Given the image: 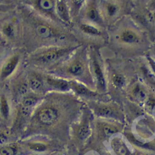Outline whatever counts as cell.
I'll use <instances>...</instances> for the list:
<instances>
[{"label":"cell","mask_w":155,"mask_h":155,"mask_svg":"<svg viewBox=\"0 0 155 155\" xmlns=\"http://www.w3.org/2000/svg\"><path fill=\"white\" fill-rule=\"evenodd\" d=\"M149 61L150 66H151V67L153 68V70L155 72V62L153 61V60L151 58H149Z\"/></svg>","instance_id":"30"},{"label":"cell","mask_w":155,"mask_h":155,"mask_svg":"<svg viewBox=\"0 0 155 155\" xmlns=\"http://www.w3.org/2000/svg\"><path fill=\"white\" fill-rule=\"evenodd\" d=\"M98 8L102 19L106 20H113L118 16L120 10L119 4L112 2H105L104 3H102L101 7H98Z\"/></svg>","instance_id":"8"},{"label":"cell","mask_w":155,"mask_h":155,"mask_svg":"<svg viewBox=\"0 0 155 155\" xmlns=\"http://www.w3.org/2000/svg\"><path fill=\"white\" fill-rule=\"evenodd\" d=\"M149 7L150 9L153 11H155V1L150 2L149 4Z\"/></svg>","instance_id":"31"},{"label":"cell","mask_w":155,"mask_h":155,"mask_svg":"<svg viewBox=\"0 0 155 155\" xmlns=\"http://www.w3.org/2000/svg\"><path fill=\"white\" fill-rule=\"evenodd\" d=\"M94 113L101 117L109 119H120L121 113L119 108L112 104H97L91 106Z\"/></svg>","instance_id":"5"},{"label":"cell","mask_w":155,"mask_h":155,"mask_svg":"<svg viewBox=\"0 0 155 155\" xmlns=\"http://www.w3.org/2000/svg\"><path fill=\"white\" fill-rule=\"evenodd\" d=\"M104 155H111L110 154H104Z\"/></svg>","instance_id":"32"},{"label":"cell","mask_w":155,"mask_h":155,"mask_svg":"<svg viewBox=\"0 0 155 155\" xmlns=\"http://www.w3.org/2000/svg\"><path fill=\"white\" fill-rule=\"evenodd\" d=\"M0 112L5 118H7L9 114V107L6 97L3 95L0 98Z\"/></svg>","instance_id":"20"},{"label":"cell","mask_w":155,"mask_h":155,"mask_svg":"<svg viewBox=\"0 0 155 155\" xmlns=\"http://www.w3.org/2000/svg\"><path fill=\"white\" fill-rule=\"evenodd\" d=\"M46 82L50 86L54 88L61 90V91H67L70 89V81L62 79H54L52 78H47Z\"/></svg>","instance_id":"17"},{"label":"cell","mask_w":155,"mask_h":155,"mask_svg":"<svg viewBox=\"0 0 155 155\" xmlns=\"http://www.w3.org/2000/svg\"><path fill=\"white\" fill-rule=\"evenodd\" d=\"M98 136L103 139H108L119 132V127L115 123L106 121H99L96 124Z\"/></svg>","instance_id":"9"},{"label":"cell","mask_w":155,"mask_h":155,"mask_svg":"<svg viewBox=\"0 0 155 155\" xmlns=\"http://www.w3.org/2000/svg\"><path fill=\"white\" fill-rule=\"evenodd\" d=\"M37 6L39 8L46 13H53L56 4L54 1L51 0H40L37 2Z\"/></svg>","instance_id":"18"},{"label":"cell","mask_w":155,"mask_h":155,"mask_svg":"<svg viewBox=\"0 0 155 155\" xmlns=\"http://www.w3.org/2000/svg\"><path fill=\"white\" fill-rule=\"evenodd\" d=\"M112 41L119 48L128 50H140L146 44V38L140 29L131 24L123 25L113 33Z\"/></svg>","instance_id":"1"},{"label":"cell","mask_w":155,"mask_h":155,"mask_svg":"<svg viewBox=\"0 0 155 155\" xmlns=\"http://www.w3.org/2000/svg\"><path fill=\"white\" fill-rule=\"evenodd\" d=\"M55 10L59 18L65 23H70V15L66 3L63 1H58L56 3Z\"/></svg>","instance_id":"14"},{"label":"cell","mask_w":155,"mask_h":155,"mask_svg":"<svg viewBox=\"0 0 155 155\" xmlns=\"http://www.w3.org/2000/svg\"><path fill=\"white\" fill-rule=\"evenodd\" d=\"M70 87L74 91L80 96H83L86 97H92L96 95V93L90 90L87 86L83 84L77 82L75 81H70Z\"/></svg>","instance_id":"12"},{"label":"cell","mask_w":155,"mask_h":155,"mask_svg":"<svg viewBox=\"0 0 155 155\" xmlns=\"http://www.w3.org/2000/svg\"><path fill=\"white\" fill-rule=\"evenodd\" d=\"M84 1H72V5H73V8L75 11V12H78L81 8L82 7V5H83Z\"/></svg>","instance_id":"26"},{"label":"cell","mask_w":155,"mask_h":155,"mask_svg":"<svg viewBox=\"0 0 155 155\" xmlns=\"http://www.w3.org/2000/svg\"><path fill=\"white\" fill-rule=\"evenodd\" d=\"M60 116L58 110L54 106H49L43 107L37 114L40 121L45 125H52L57 121Z\"/></svg>","instance_id":"6"},{"label":"cell","mask_w":155,"mask_h":155,"mask_svg":"<svg viewBox=\"0 0 155 155\" xmlns=\"http://www.w3.org/2000/svg\"><path fill=\"white\" fill-rule=\"evenodd\" d=\"M19 55H14L7 61L5 64L3 66L1 71L0 77L2 79H5L9 76L14 72L15 68L19 63Z\"/></svg>","instance_id":"11"},{"label":"cell","mask_w":155,"mask_h":155,"mask_svg":"<svg viewBox=\"0 0 155 155\" xmlns=\"http://www.w3.org/2000/svg\"><path fill=\"white\" fill-rule=\"evenodd\" d=\"M84 19L87 21L101 25L103 24V20H102L100 15L98 4L96 2L91 1L88 3L84 8L83 12Z\"/></svg>","instance_id":"7"},{"label":"cell","mask_w":155,"mask_h":155,"mask_svg":"<svg viewBox=\"0 0 155 155\" xmlns=\"http://www.w3.org/2000/svg\"><path fill=\"white\" fill-rule=\"evenodd\" d=\"M79 29L82 33L88 37H100L103 36V33L100 29L89 24H81L79 25Z\"/></svg>","instance_id":"15"},{"label":"cell","mask_w":155,"mask_h":155,"mask_svg":"<svg viewBox=\"0 0 155 155\" xmlns=\"http://www.w3.org/2000/svg\"><path fill=\"white\" fill-rule=\"evenodd\" d=\"M76 48V46L54 47L43 51L39 55L38 58L40 61L43 63H54L70 54V52Z\"/></svg>","instance_id":"3"},{"label":"cell","mask_w":155,"mask_h":155,"mask_svg":"<svg viewBox=\"0 0 155 155\" xmlns=\"http://www.w3.org/2000/svg\"><path fill=\"white\" fill-rule=\"evenodd\" d=\"M90 68H91V72L94 81H95L97 90L100 92H105L106 89L105 76L95 51H92V53L90 55Z\"/></svg>","instance_id":"4"},{"label":"cell","mask_w":155,"mask_h":155,"mask_svg":"<svg viewBox=\"0 0 155 155\" xmlns=\"http://www.w3.org/2000/svg\"><path fill=\"white\" fill-rule=\"evenodd\" d=\"M130 95L134 100L139 102L146 101L149 97L147 89L140 83L133 85L130 90Z\"/></svg>","instance_id":"10"},{"label":"cell","mask_w":155,"mask_h":155,"mask_svg":"<svg viewBox=\"0 0 155 155\" xmlns=\"http://www.w3.org/2000/svg\"><path fill=\"white\" fill-rule=\"evenodd\" d=\"M32 107H26L22 106V108H21V114L25 117H27L28 116L31 114L32 111Z\"/></svg>","instance_id":"27"},{"label":"cell","mask_w":155,"mask_h":155,"mask_svg":"<svg viewBox=\"0 0 155 155\" xmlns=\"http://www.w3.org/2000/svg\"><path fill=\"white\" fill-rule=\"evenodd\" d=\"M7 137L3 134H0V145H3L7 143Z\"/></svg>","instance_id":"29"},{"label":"cell","mask_w":155,"mask_h":155,"mask_svg":"<svg viewBox=\"0 0 155 155\" xmlns=\"http://www.w3.org/2000/svg\"><path fill=\"white\" fill-rule=\"evenodd\" d=\"M3 31L5 33V34L7 36H12L13 35V31H14V29L13 26L11 24H7L5 25V28L3 29Z\"/></svg>","instance_id":"25"},{"label":"cell","mask_w":155,"mask_h":155,"mask_svg":"<svg viewBox=\"0 0 155 155\" xmlns=\"http://www.w3.org/2000/svg\"><path fill=\"white\" fill-rule=\"evenodd\" d=\"M29 149H32L34 151H37V152H43L45 151L46 149V146L41 143H31L29 145Z\"/></svg>","instance_id":"23"},{"label":"cell","mask_w":155,"mask_h":155,"mask_svg":"<svg viewBox=\"0 0 155 155\" xmlns=\"http://www.w3.org/2000/svg\"><path fill=\"white\" fill-rule=\"evenodd\" d=\"M28 91V86L26 84H23L21 85L20 87L19 88V93L20 95H24V94Z\"/></svg>","instance_id":"28"},{"label":"cell","mask_w":155,"mask_h":155,"mask_svg":"<svg viewBox=\"0 0 155 155\" xmlns=\"http://www.w3.org/2000/svg\"><path fill=\"white\" fill-rule=\"evenodd\" d=\"M38 102L37 98L32 97H28L24 98L22 101V106L29 107H33L36 105Z\"/></svg>","instance_id":"21"},{"label":"cell","mask_w":155,"mask_h":155,"mask_svg":"<svg viewBox=\"0 0 155 155\" xmlns=\"http://www.w3.org/2000/svg\"><path fill=\"white\" fill-rule=\"evenodd\" d=\"M111 81L112 84L117 88H122L124 86V84L126 83V79L124 76L122 74L116 73L114 74L111 77Z\"/></svg>","instance_id":"19"},{"label":"cell","mask_w":155,"mask_h":155,"mask_svg":"<svg viewBox=\"0 0 155 155\" xmlns=\"http://www.w3.org/2000/svg\"><path fill=\"white\" fill-rule=\"evenodd\" d=\"M36 32L39 36L45 39L60 36V35L57 33L55 29L45 24L39 25L36 28Z\"/></svg>","instance_id":"16"},{"label":"cell","mask_w":155,"mask_h":155,"mask_svg":"<svg viewBox=\"0 0 155 155\" xmlns=\"http://www.w3.org/2000/svg\"><path fill=\"white\" fill-rule=\"evenodd\" d=\"M66 71L69 75L77 78L88 88H94L96 86L86 48L80 50L77 56L67 64Z\"/></svg>","instance_id":"2"},{"label":"cell","mask_w":155,"mask_h":155,"mask_svg":"<svg viewBox=\"0 0 155 155\" xmlns=\"http://www.w3.org/2000/svg\"><path fill=\"white\" fill-rule=\"evenodd\" d=\"M42 81L38 78H33L29 81V87L34 91H37L42 87Z\"/></svg>","instance_id":"22"},{"label":"cell","mask_w":155,"mask_h":155,"mask_svg":"<svg viewBox=\"0 0 155 155\" xmlns=\"http://www.w3.org/2000/svg\"><path fill=\"white\" fill-rule=\"evenodd\" d=\"M16 150L12 147H3L0 148V155H15Z\"/></svg>","instance_id":"24"},{"label":"cell","mask_w":155,"mask_h":155,"mask_svg":"<svg viewBox=\"0 0 155 155\" xmlns=\"http://www.w3.org/2000/svg\"><path fill=\"white\" fill-rule=\"evenodd\" d=\"M88 115L84 116L82 122L77 126L76 129V135L78 138L84 140L87 139L90 134V123Z\"/></svg>","instance_id":"13"}]
</instances>
